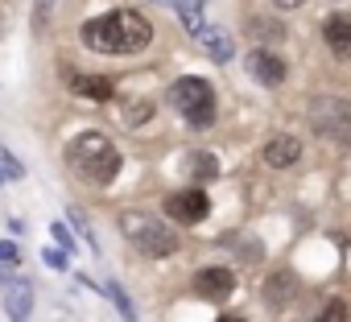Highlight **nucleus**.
Wrapping results in <instances>:
<instances>
[{
  "instance_id": "6e6552de",
  "label": "nucleus",
  "mask_w": 351,
  "mask_h": 322,
  "mask_svg": "<svg viewBox=\"0 0 351 322\" xmlns=\"http://www.w3.org/2000/svg\"><path fill=\"white\" fill-rule=\"evenodd\" d=\"M232 289H236V273L232 269H199L195 273V293H203L211 301H223Z\"/></svg>"
},
{
  "instance_id": "f03ea898",
  "label": "nucleus",
  "mask_w": 351,
  "mask_h": 322,
  "mask_svg": "<svg viewBox=\"0 0 351 322\" xmlns=\"http://www.w3.org/2000/svg\"><path fill=\"white\" fill-rule=\"evenodd\" d=\"M66 161H71V170H75L83 182H95V186H112L116 174H120V149H116L104 132H95V128L71 136Z\"/></svg>"
},
{
  "instance_id": "aec40b11",
  "label": "nucleus",
  "mask_w": 351,
  "mask_h": 322,
  "mask_svg": "<svg viewBox=\"0 0 351 322\" xmlns=\"http://www.w3.org/2000/svg\"><path fill=\"white\" fill-rule=\"evenodd\" d=\"M314 322H351V310H347V301H339V297H335V301H326V306H322V314H318Z\"/></svg>"
},
{
  "instance_id": "6ab92c4d",
  "label": "nucleus",
  "mask_w": 351,
  "mask_h": 322,
  "mask_svg": "<svg viewBox=\"0 0 351 322\" xmlns=\"http://www.w3.org/2000/svg\"><path fill=\"white\" fill-rule=\"evenodd\" d=\"M5 178H13V182L25 178V166H21V161H17L5 145H0V182H5Z\"/></svg>"
},
{
  "instance_id": "412c9836",
  "label": "nucleus",
  "mask_w": 351,
  "mask_h": 322,
  "mask_svg": "<svg viewBox=\"0 0 351 322\" xmlns=\"http://www.w3.org/2000/svg\"><path fill=\"white\" fill-rule=\"evenodd\" d=\"M248 29H252V38H256V42H269V38H273V42H281V38H285V29H281L277 21H252Z\"/></svg>"
},
{
  "instance_id": "dca6fc26",
  "label": "nucleus",
  "mask_w": 351,
  "mask_h": 322,
  "mask_svg": "<svg viewBox=\"0 0 351 322\" xmlns=\"http://www.w3.org/2000/svg\"><path fill=\"white\" fill-rule=\"evenodd\" d=\"M5 306H9V314L21 322V318L29 314V285H17V281H9V285H5Z\"/></svg>"
},
{
  "instance_id": "b1692460",
  "label": "nucleus",
  "mask_w": 351,
  "mask_h": 322,
  "mask_svg": "<svg viewBox=\"0 0 351 322\" xmlns=\"http://www.w3.org/2000/svg\"><path fill=\"white\" fill-rule=\"evenodd\" d=\"M54 240H58L62 248H75V240H71V232H66L62 223H54Z\"/></svg>"
},
{
  "instance_id": "0eeeda50",
  "label": "nucleus",
  "mask_w": 351,
  "mask_h": 322,
  "mask_svg": "<svg viewBox=\"0 0 351 322\" xmlns=\"http://www.w3.org/2000/svg\"><path fill=\"white\" fill-rule=\"evenodd\" d=\"M248 75H252L261 87H281L289 71H285V62H281L273 50H252V54H248Z\"/></svg>"
},
{
  "instance_id": "f8f14e48",
  "label": "nucleus",
  "mask_w": 351,
  "mask_h": 322,
  "mask_svg": "<svg viewBox=\"0 0 351 322\" xmlns=\"http://www.w3.org/2000/svg\"><path fill=\"white\" fill-rule=\"evenodd\" d=\"M199 42H203V50H207V58H215V62H228V58L236 54V42H232V34H228V29L207 25V29L199 34Z\"/></svg>"
},
{
  "instance_id": "20e7f679",
  "label": "nucleus",
  "mask_w": 351,
  "mask_h": 322,
  "mask_svg": "<svg viewBox=\"0 0 351 322\" xmlns=\"http://www.w3.org/2000/svg\"><path fill=\"white\" fill-rule=\"evenodd\" d=\"M169 103L178 108L182 120L195 124V128L215 124V91H211L207 79H178V83L169 87Z\"/></svg>"
},
{
  "instance_id": "39448f33",
  "label": "nucleus",
  "mask_w": 351,
  "mask_h": 322,
  "mask_svg": "<svg viewBox=\"0 0 351 322\" xmlns=\"http://www.w3.org/2000/svg\"><path fill=\"white\" fill-rule=\"evenodd\" d=\"M310 128L322 136V140H335V145H351V99L343 95H322L310 103Z\"/></svg>"
},
{
  "instance_id": "bb28decb",
  "label": "nucleus",
  "mask_w": 351,
  "mask_h": 322,
  "mask_svg": "<svg viewBox=\"0 0 351 322\" xmlns=\"http://www.w3.org/2000/svg\"><path fill=\"white\" fill-rule=\"evenodd\" d=\"M219 322H244V318H219Z\"/></svg>"
},
{
  "instance_id": "f3484780",
  "label": "nucleus",
  "mask_w": 351,
  "mask_h": 322,
  "mask_svg": "<svg viewBox=\"0 0 351 322\" xmlns=\"http://www.w3.org/2000/svg\"><path fill=\"white\" fill-rule=\"evenodd\" d=\"M149 116H153V103H149V99H128V103L120 108V120H124L128 128H136V124H145Z\"/></svg>"
},
{
  "instance_id": "9b49d317",
  "label": "nucleus",
  "mask_w": 351,
  "mask_h": 322,
  "mask_svg": "<svg viewBox=\"0 0 351 322\" xmlns=\"http://www.w3.org/2000/svg\"><path fill=\"white\" fill-rule=\"evenodd\" d=\"M322 38L335 58H351V17H330L322 25Z\"/></svg>"
},
{
  "instance_id": "5701e85b",
  "label": "nucleus",
  "mask_w": 351,
  "mask_h": 322,
  "mask_svg": "<svg viewBox=\"0 0 351 322\" xmlns=\"http://www.w3.org/2000/svg\"><path fill=\"white\" fill-rule=\"evenodd\" d=\"M42 260H46L50 269H66V256H62V252H54V248H46V252H42Z\"/></svg>"
},
{
  "instance_id": "1a4fd4ad",
  "label": "nucleus",
  "mask_w": 351,
  "mask_h": 322,
  "mask_svg": "<svg viewBox=\"0 0 351 322\" xmlns=\"http://www.w3.org/2000/svg\"><path fill=\"white\" fill-rule=\"evenodd\" d=\"M66 87L75 91V95H87V99H112L116 95V87H112V79H104V75H83V71H66Z\"/></svg>"
},
{
  "instance_id": "393cba45",
  "label": "nucleus",
  "mask_w": 351,
  "mask_h": 322,
  "mask_svg": "<svg viewBox=\"0 0 351 322\" xmlns=\"http://www.w3.org/2000/svg\"><path fill=\"white\" fill-rule=\"evenodd\" d=\"M17 260V244H0V264H13Z\"/></svg>"
},
{
  "instance_id": "4468645a",
  "label": "nucleus",
  "mask_w": 351,
  "mask_h": 322,
  "mask_svg": "<svg viewBox=\"0 0 351 322\" xmlns=\"http://www.w3.org/2000/svg\"><path fill=\"white\" fill-rule=\"evenodd\" d=\"M173 9H178V21L199 38L207 25H203V0H173Z\"/></svg>"
},
{
  "instance_id": "7ed1b4c3",
  "label": "nucleus",
  "mask_w": 351,
  "mask_h": 322,
  "mask_svg": "<svg viewBox=\"0 0 351 322\" xmlns=\"http://www.w3.org/2000/svg\"><path fill=\"white\" fill-rule=\"evenodd\" d=\"M120 227H124L128 244H132L141 256H153V260H161V256H169V252H178V236H173V232H169L161 219H153V215L128 211V215H120Z\"/></svg>"
},
{
  "instance_id": "ddd939ff",
  "label": "nucleus",
  "mask_w": 351,
  "mask_h": 322,
  "mask_svg": "<svg viewBox=\"0 0 351 322\" xmlns=\"http://www.w3.org/2000/svg\"><path fill=\"white\" fill-rule=\"evenodd\" d=\"M265 297H269V306H285L293 297V273H273L265 281Z\"/></svg>"
},
{
  "instance_id": "9d476101",
  "label": "nucleus",
  "mask_w": 351,
  "mask_h": 322,
  "mask_svg": "<svg viewBox=\"0 0 351 322\" xmlns=\"http://www.w3.org/2000/svg\"><path fill=\"white\" fill-rule=\"evenodd\" d=\"M298 157H302V140H298V136H289V132H281V136H273V140L265 145V161H269L273 170L293 166Z\"/></svg>"
},
{
  "instance_id": "cd10ccee",
  "label": "nucleus",
  "mask_w": 351,
  "mask_h": 322,
  "mask_svg": "<svg viewBox=\"0 0 351 322\" xmlns=\"http://www.w3.org/2000/svg\"><path fill=\"white\" fill-rule=\"evenodd\" d=\"M0 34H5V13H0Z\"/></svg>"
},
{
  "instance_id": "2eb2a0df",
  "label": "nucleus",
  "mask_w": 351,
  "mask_h": 322,
  "mask_svg": "<svg viewBox=\"0 0 351 322\" xmlns=\"http://www.w3.org/2000/svg\"><path fill=\"white\" fill-rule=\"evenodd\" d=\"M186 170H191V178L211 182V178H219V161H215V153H191L186 157Z\"/></svg>"
},
{
  "instance_id": "423d86ee",
  "label": "nucleus",
  "mask_w": 351,
  "mask_h": 322,
  "mask_svg": "<svg viewBox=\"0 0 351 322\" xmlns=\"http://www.w3.org/2000/svg\"><path fill=\"white\" fill-rule=\"evenodd\" d=\"M207 211H211V199H207L203 190H178V195L165 199V215L178 219V223H186V227H191V223H203Z\"/></svg>"
},
{
  "instance_id": "a878e982",
  "label": "nucleus",
  "mask_w": 351,
  "mask_h": 322,
  "mask_svg": "<svg viewBox=\"0 0 351 322\" xmlns=\"http://www.w3.org/2000/svg\"><path fill=\"white\" fill-rule=\"evenodd\" d=\"M273 5H277V9H302L306 0H273Z\"/></svg>"
},
{
  "instance_id": "a211bd4d",
  "label": "nucleus",
  "mask_w": 351,
  "mask_h": 322,
  "mask_svg": "<svg viewBox=\"0 0 351 322\" xmlns=\"http://www.w3.org/2000/svg\"><path fill=\"white\" fill-rule=\"evenodd\" d=\"M50 17H54V0H34V38L50 29Z\"/></svg>"
},
{
  "instance_id": "4be33fe9",
  "label": "nucleus",
  "mask_w": 351,
  "mask_h": 322,
  "mask_svg": "<svg viewBox=\"0 0 351 322\" xmlns=\"http://www.w3.org/2000/svg\"><path fill=\"white\" fill-rule=\"evenodd\" d=\"M108 293H112V301L120 306V314H124V322H136V314H132V306H128V293H124V289H116V285H108Z\"/></svg>"
},
{
  "instance_id": "f257e3e1",
  "label": "nucleus",
  "mask_w": 351,
  "mask_h": 322,
  "mask_svg": "<svg viewBox=\"0 0 351 322\" xmlns=\"http://www.w3.org/2000/svg\"><path fill=\"white\" fill-rule=\"evenodd\" d=\"M79 38H83V46L95 50V54H141V50L153 42V25H149L141 13L120 9V13H104V17L87 21V25L79 29Z\"/></svg>"
}]
</instances>
